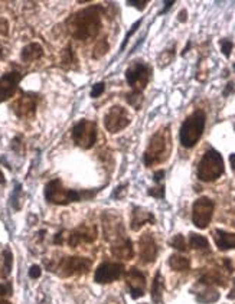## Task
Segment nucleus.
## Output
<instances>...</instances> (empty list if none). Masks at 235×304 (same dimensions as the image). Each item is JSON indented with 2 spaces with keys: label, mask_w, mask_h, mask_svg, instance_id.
<instances>
[{
  "label": "nucleus",
  "mask_w": 235,
  "mask_h": 304,
  "mask_svg": "<svg viewBox=\"0 0 235 304\" xmlns=\"http://www.w3.org/2000/svg\"><path fill=\"white\" fill-rule=\"evenodd\" d=\"M101 13L102 8L90 6L72 15L71 19L68 21L72 36L80 41L97 38L98 32L101 29Z\"/></svg>",
  "instance_id": "f257e3e1"
},
{
  "label": "nucleus",
  "mask_w": 235,
  "mask_h": 304,
  "mask_svg": "<svg viewBox=\"0 0 235 304\" xmlns=\"http://www.w3.org/2000/svg\"><path fill=\"white\" fill-rule=\"evenodd\" d=\"M169 152H170V132L169 127H164L152 136L147 150L144 152V164L150 167L154 163H162L167 159Z\"/></svg>",
  "instance_id": "f03ea898"
},
{
  "label": "nucleus",
  "mask_w": 235,
  "mask_h": 304,
  "mask_svg": "<svg viewBox=\"0 0 235 304\" xmlns=\"http://www.w3.org/2000/svg\"><path fill=\"white\" fill-rule=\"evenodd\" d=\"M97 192H77L71 189H65L60 179L51 180L45 186V198L49 203L55 205H68L71 202H80L82 199L94 198Z\"/></svg>",
  "instance_id": "7ed1b4c3"
},
{
  "label": "nucleus",
  "mask_w": 235,
  "mask_h": 304,
  "mask_svg": "<svg viewBox=\"0 0 235 304\" xmlns=\"http://www.w3.org/2000/svg\"><path fill=\"white\" fill-rule=\"evenodd\" d=\"M205 123H206V114L202 110H196L185 120L179 132V139L184 147L191 149L199 142L205 130Z\"/></svg>",
  "instance_id": "20e7f679"
},
{
  "label": "nucleus",
  "mask_w": 235,
  "mask_h": 304,
  "mask_svg": "<svg viewBox=\"0 0 235 304\" xmlns=\"http://www.w3.org/2000/svg\"><path fill=\"white\" fill-rule=\"evenodd\" d=\"M224 159L215 149H209L198 164V177L202 182H214L224 173Z\"/></svg>",
  "instance_id": "39448f33"
},
{
  "label": "nucleus",
  "mask_w": 235,
  "mask_h": 304,
  "mask_svg": "<svg viewBox=\"0 0 235 304\" xmlns=\"http://www.w3.org/2000/svg\"><path fill=\"white\" fill-rule=\"evenodd\" d=\"M97 136H98L97 126H95V123L90 121V120H81L72 129L74 143L77 146H80L81 149H91L97 142Z\"/></svg>",
  "instance_id": "423d86ee"
},
{
  "label": "nucleus",
  "mask_w": 235,
  "mask_h": 304,
  "mask_svg": "<svg viewBox=\"0 0 235 304\" xmlns=\"http://www.w3.org/2000/svg\"><path fill=\"white\" fill-rule=\"evenodd\" d=\"M214 202L209 198H199L198 201H195L194 208H192V221L194 225L199 229L208 228V225L211 223L212 215H214Z\"/></svg>",
  "instance_id": "0eeeda50"
},
{
  "label": "nucleus",
  "mask_w": 235,
  "mask_h": 304,
  "mask_svg": "<svg viewBox=\"0 0 235 304\" xmlns=\"http://www.w3.org/2000/svg\"><path fill=\"white\" fill-rule=\"evenodd\" d=\"M130 115L127 110L124 107L120 105H114L111 107L107 114L104 115V126L107 129V132L115 134V133H120L122 130H124L129 124H130Z\"/></svg>",
  "instance_id": "6e6552de"
},
{
  "label": "nucleus",
  "mask_w": 235,
  "mask_h": 304,
  "mask_svg": "<svg viewBox=\"0 0 235 304\" xmlns=\"http://www.w3.org/2000/svg\"><path fill=\"white\" fill-rule=\"evenodd\" d=\"M149 78H150V68L142 62H136L130 65L126 71V80L136 91H143L149 82Z\"/></svg>",
  "instance_id": "1a4fd4ad"
},
{
  "label": "nucleus",
  "mask_w": 235,
  "mask_h": 304,
  "mask_svg": "<svg viewBox=\"0 0 235 304\" xmlns=\"http://www.w3.org/2000/svg\"><path fill=\"white\" fill-rule=\"evenodd\" d=\"M102 233L107 241H120L124 235L123 221L114 212H105L102 215Z\"/></svg>",
  "instance_id": "9d476101"
},
{
  "label": "nucleus",
  "mask_w": 235,
  "mask_h": 304,
  "mask_svg": "<svg viewBox=\"0 0 235 304\" xmlns=\"http://www.w3.org/2000/svg\"><path fill=\"white\" fill-rule=\"evenodd\" d=\"M124 274V265L120 263L101 264L94 274V280L98 284H108L119 280Z\"/></svg>",
  "instance_id": "9b49d317"
},
{
  "label": "nucleus",
  "mask_w": 235,
  "mask_h": 304,
  "mask_svg": "<svg viewBox=\"0 0 235 304\" xmlns=\"http://www.w3.org/2000/svg\"><path fill=\"white\" fill-rule=\"evenodd\" d=\"M91 267V260L84 257H68L60 264V274L62 277H70L74 274L87 273Z\"/></svg>",
  "instance_id": "f8f14e48"
},
{
  "label": "nucleus",
  "mask_w": 235,
  "mask_h": 304,
  "mask_svg": "<svg viewBox=\"0 0 235 304\" xmlns=\"http://www.w3.org/2000/svg\"><path fill=\"white\" fill-rule=\"evenodd\" d=\"M22 80L21 72H8L0 77V102L6 101L15 95L18 91V85Z\"/></svg>",
  "instance_id": "ddd939ff"
},
{
  "label": "nucleus",
  "mask_w": 235,
  "mask_h": 304,
  "mask_svg": "<svg viewBox=\"0 0 235 304\" xmlns=\"http://www.w3.org/2000/svg\"><path fill=\"white\" fill-rule=\"evenodd\" d=\"M127 285L130 288V293L133 298H140L144 295V288H146V277L142 271L137 268H130L126 274Z\"/></svg>",
  "instance_id": "4468645a"
},
{
  "label": "nucleus",
  "mask_w": 235,
  "mask_h": 304,
  "mask_svg": "<svg viewBox=\"0 0 235 304\" xmlns=\"http://www.w3.org/2000/svg\"><path fill=\"white\" fill-rule=\"evenodd\" d=\"M36 102L38 98L33 94H22V97H19L16 102L13 104V111L16 112L18 117L26 118L31 117L36 111Z\"/></svg>",
  "instance_id": "2eb2a0df"
},
{
  "label": "nucleus",
  "mask_w": 235,
  "mask_h": 304,
  "mask_svg": "<svg viewBox=\"0 0 235 304\" xmlns=\"http://www.w3.org/2000/svg\"><path fill=\"white\" fill-rule=\"evenodd\" d=\"M139 254L144 264L154 263L157 257V245L154 242L152 233H144L139 241Z\"/></svg>",
  "instance_id": "dca6fc26"
},
{
  "label": "nucleus",
  "mask_w": 235,
  "mask_h": 304,
  "mask_svg": "<svg viewBox=\"0 0 235 304\" xmlns=\"http://www.w3.org/2000/svg\"><path fill=\"white\" fill-rule=\"evenodd\" d=\"M144 223H154L153 213L146 211L144 208L136 206L133 212H132V225H130V228L133 231H139Z\"/></svg>",
  "instance_id": "f3484780"
},
{
  "label": "nucleus",
  "mask_w": 235,
  "mask_h": 304,
  "mask_svg": "<svg viewBox=\"0 0 235 304\" xmlns=\"http://www.w3.org/2000/svg\"><path fill=\"white\" fill-rule=\"evenodd\" d=\"M97 238V231L95 228H81V229H77V231H72L70 235V239L68 244L71 247H77L80 242H92L94 239Z\"/></svg>",
  "instance_id": "a211bd4d"
},
{
  "label": "nucleus",
  "mask_w": 235,
  "mask_h": 304,
  "mask_svg": "<svg viewBox=\"0 0 235 304\" xmlns=\"http://www.w3.org/2000/svg\"><path fill=\"white\" fill-rule=\"evenodd\" d=\"M214 239L219 251H228L235 248V233L216 229L214 231Z\"/></svg>",
  "instance_id": "6ab92c4d"
},
{
  "label": "nucleus",
  "mask_w": 235,
  "mask_h": 304,
  "mask_svg": "<svg viewBox=\"0 0 235 304\" xmlns=\"http://www.w3.org/2000/svg\"><path fill=\"white\" fill-rule=\"evenodd\" d=\"M111 254L117 258H123V260H132L134 255L133 244L130 239H120L117 244H114L111 247Z\"/></svg>",
  "instance_id": "aec40b11"
},
{
  "label": "nucleus",
  "mask_w": 235,
  "mask_h": 304,
  "mask_svg": "<svg viewBox=\"0 0 235 304\" xmlns=\"http://www.w3.org/2000/svg\"><path fill=\"white\" fill-rule=\"evenodd\" d=\"M42 55H43V48H42L39 43H35V42H33V43L26 45V46L22 49L21 58L23 62H32L42 58Z\"/></svg>",
  "instance_id": "412c9836"
},
{
  "label": "nucleus",
  "mask_w": 235,
  "mask_h": 304,
  "mask_svg": "<svg viewBox=\"0 0 235 304\" xmlns=\"http://www.w3.org/2000/svg\"><path fill=\"white\" fill-rule=\"evenodd\" d=\"M169 265L173 271H188L191 263L189 260L184 257V255H179V254H173L170 258H169Z\"/></svg>",
  "instance_id": "4be33fe9"
},
{
  "label": "nucleus",
  "mask_w": 235,
  "mask_h": 304,
  "mask_svg": "<svg viewBox=\"0 0 235 304\" xmlns=\"http://www.w3.org/2000/svg\"><path fill=\"white\" fill-rule=\"evenodd\" d=\"M163 295V278L162 274L157 273L154 275L153 285H152V300L154 303H160Z\"/></svg>",
  "instance_id": "5701e85b"
},
{
  "label": "nucleus",
  "mask_w": 235,
  "mask_h": 304,
  "mask_svg": "<svg viewBox=\"0 0 235 304\" xmlns=\"http://www.w3.org/2000/svg\"><path fill=\"white\" fill-rule=\"evenodd\" d=\"M196 300H198L199 303L204 304L215 303V301L219 300V293H218L215 288H212V287H208L206 290L196 294Z\"/></svg>",
  "instance_id": "b1692460"
},
{
  "label": "nucleus",
  "mask_w": 235,
  "mask_h": 304,
  "mask_svg": "<svg viewBox=\"0 0 235 304\" xmlns=\"http://www.w3.org/2000/svg\"><path fill=\"white\" fill-rule=\"evenodd\" d=\"M189 245L194 248V250H208L209 248V242L208 239L199 235V233H191L189 236Z\"/></svg>",
  "instance_id": "393cba45"
},
{
  "label": "nucleus",
  "mask_w": 235,
  "mask_h": 304,
  "mask_svg": "<svg viewBox=\"0 0 235 304\" xmlns=\"http://www.w3.org/2000/svg\"><path fill=\"white\" fill-rule=\"evenodd\" d=\"M143 100L144 98H143V94H142V91H136V90H133V91L127 94V102H129L132 107H134L136 110H139V108L142 107Z\"/></svg>",
  "instance_id": "a878e982"
},
{
  "label": "nucleus",
  "mask_w": 235,
  "mask_h": 304,
  "mask_svg": "<svg viewBox=\"0 0 235 304\" xmlns=\"http://www.w3.org/2000/svg\"><path fill=\"white\" fill-rule=\"evenodd\" d=\"M201 283L204 284H219V285H225L224 278L218 273H208L205 274L204 277L201 278Z\"/></svg>",
  "instance_id": "bb28decb"
},
{
  "label": "nucleus",
  "mask_w": 235,
  "mask_h": 304,
  "mask_svg": "<svg viewBox=\"0 0 235 304\" xmlns=\"http://www.w3.org/2000/svg\"><path fill=\"white\" fill-rule=\"evenodd\" d=\"M107 52H108V42H107V39H101V41H100L98 43H97V45H95L92 56H94L95 59H98V58L104 56V55H105Z\"/></svg>",
  "instance_id": "cd10ccee"
},
{
  "label": "nucleus",
  "mask_w": 235,
  "mask_h": 304,
  "mask_svg": "<svg viewBox=\"0 0 235 304\" xmlns=\"http://www.w3.org/2000/svg\"><path fill=\"white\" fill-rule=\"evenodd\" d=\"M170 245L173 247L174 250H178V251H186V242H185V238L179 233V235H176L173 236V239L170 241Z\"/></svg>",
  "instance_id": "c85d7f7f"
},
{
  "label": "nucleus",
  "mask_w": 235,
  "mask_h": 304,
  "mask_svg": "<svg viewBox=\"0 0 235 304\" xmlns=\"http://www.w3.org/2000/svg\"><path fill=\"white\" fill-rule=\"evenodd\" d=\"M3 257H5V275H9L12 270V263H13L11 250H5Z\"/></svg>",
  "instance_id": "c756f323"
},
{
  "label": "nucleus",
  "mask_w": 235,
  "mask_h": 304,
  "mask_svg": "<svg viewBox=\"0 0 235 304\" xmlns=\"http://www.w3.org/2000/svg\"><path fill=\"white\" fill-rule=\"evenodd\" d=\"M219 43H221V51H222V53L228 58V56L231 55L232 48H234V43H232L231 41H228V39H222Z\"/></svg>",
  "instance_id": "7c9ffc66"
},
{
  "label": "nucleus",
  "mask_w": 235,
  "mask_h": 304,
  "mask_svg": "<svg viewBox=\"0 0 235 304\" xmlns=\"http://www.w3.org/2000/svg\"><path fill=\"white\" fill-rule=\"evenodd\" d=\"M104 88H105V85H104V82H97L94 87H92L91 90V97L92 98H97V97H100L102 92H104Z\"/></svg>",
  "instance_id": "2f4dec72"
},
{
  "label": "nucleus",
  "mask_w": 235,
  "mask_h": 304,
  "mask_svg": "<svg viewBox=\"0 0 235 304\" xmlns=\"http://www.w3.org/2000/svg\"><path fill=\"white\" fill-rule=\"evenodd\" d=\"M149 195H150V196H153V198H159V199H162V198H164V188L163 186H159V188H152V189H149Z\"/></svg>",
  "instance_id": "473e14b6"
},
{
  "label": "nucleus",
  "mask_w": 235,
  "mask_h": 304,
  "mask_svg": "<svg viewBox=\"0 0 235 304\" xmlns=\"http://www.w3.org/2000/svg\"><path fill=\"white\" fill-rule=\"evenodd\" d=\"M140 25H142V19H139V21L136 22V23H134L133 26H132V29H130V32H129V33H127V36H126V41H124V42H123V45H122V51H123L124 46H126V43H127V42H129V39H130V38H132V35H133L134 32L137 31V28H139V26H140Z\"/></svg>",
  "instance_id": "72a5a7b5"
},
{
  "label": "nucleus",
  "mask_w": 235,
  "mask_h": 304,
  "mask_svg": "<svg viewBox=\"0 0 235 304\" xmlns=\"http://www.w3.org/2000/svg\"><path fill=\"white\" fill-rule=\"evenodd\" d=\"M42 274V270L39 265H32L31 268H29V277L33 278V280H36V278H39Z\"/></svg>",
  "instance_id": "f704fd0d"
},
{
  "label": "nucleus",
  "mask_w": 235,
  "mask_h": 304,
  "mask_svg": "<svg viewBox=\"0 0 235 304\" xmlns=\"http://www.w3.org/2000/svg\"><path fill=\"white\" fill-rule=\"evenodd\" d=\"M130 6H134V8H137L139 11H143V9H146V6H147V0H136V2H133V0H129L127 2Z\"/></svg>",
  "instance_id": "c9c22d12"
},
{
  "label": "nucleus",
  "mask_w": 235,
  "mask_h": 304,
  "mask_svg": "<svg viewBox=\"0 0 235 304\" xmlns=\"http://www.w3.org/2000/svg\"><path fill=\"white\" fill-rule=\"evenodd\" d=\"M164 176V172L163 170H159V172L154 173V182H160L162 179H163Z\"/></svg>",
  "instance_id": "e433bc0d"
},
{
  "label": "nucleus",
  "mask_w": 235,
  "mask_h": 304,
  "mask_svg": "<svg viewBox=\"0 0 235 304\" xmlns=\"http://www.w3.org/2000/svg\"><path fill=\"white\" fill-rule=\"evenodd\" d=\"M228 298H229V300H234L235 301V278H234V281H232V288H231V293L228 294Z\"/></svg>",
  "instance_id": "4c0bfd02"
},
{
  "label": "nucleus",
  "mask_w": 235,
  "mask_h": 304,
  "mask_svg": "<svg viewBox=\"0 0 235 304\" xmlns=\"http://www.w3.org/2000/svg\"><path fill=\"white\" fill-rule=\"evenodd\" d=\"M173 5H174V2H164V9L162 11V13H166V12L169 11V9L173 6Z\"/></svg>",
  "instance_id": "58836bf2"
},
{
  "label": "nucleus",
  "mask_w": 235,
  "mask_h": 304,
  "mask_svg": "<svg viewBox=\"0 0 235 304\" xmlns=\"http://www.w3.org/2000/svg\"><path fill=\"white\" fill-rule=\"evenodd\" d=\"M224 264H225V267L228 268V271H229V273H232V271H234V267H232V264H231L229 260H224Z\"/></svg>",
  "instance_id": "ea45409f"
},
{
  "label": "nucleus",
  "mask_w": 235,
  "mask_h": 304,
  "mask_svg": "<svg viewBox=\"0 0 235 304\" xmlns=\"http://www.w3.org/2000/svg\"><path fill=\"white\" fill-rule=\"evenodd\" d=\"M186 15H188V12L186 11L181 12V13H179V21L186 22V19H188V18H186Z\"/></svg>",
  "instance_id": "a19ab883"
},
{
  "label": "nucleus",
  "mask_w": 235,
  "mask_h": 304,
  "mask_svg": "<svg viewBox=\"0 0 235 304\" xmlns=\"http://www.w3.org/2000/svg\"><path fill=\"white\" fill-rule=\"evenodd\" d=\"M6 293H8V288H6V285L0 284V295H5Z\"/></svg>",
  "instance_id": "79ce46f5"
},
{
  "label": "nucleus",
  "mask_w": 235,
  "mask_h": 304,
  "mask_svg": "<svg viewBox=\"0 0 235 304\" xmlns=\"http://www.w3.org/2000/svg\"><path fill=\"white\" fill-rule=\"evenodd\" d=\"M229 163H231L232 169L235 170V153H234V154H231V156H229Z\"/></svg>",
  "instance_id": "37998d69"
},
{
  "label": "nucleus",
  "mask_w": 235,
  "mask_h": 304,
  "mask_svg": "<svg viewBox=\"0 0 235 304\" xmlns=\"http://www.w3.org/2000/svg\"><path fill=\"white\" fill-rule=\"evenodd\" d=\"M5 183H6V180H5V174L0 170V185H5Z\"/></svg>",
  "instance_id": "c03bdc74"
},
{
  "label": "nucleus",
  "mask_w": 235,
  "mask_h": 304,
  "mask_svg": "<svg viewBox=\"0 0 235 304\" xmlns=\"http://www.w3.org/2000/svg\"><path fill=\"white\" fill-rule=\"evenodd\" d=\"M234 130H235V124H234Z\"/></svg>",
  "instance_id": "a18cd8bd"
},
{
  "label": "nucleus",
  "mask_w": 235,
  "mask_h": 304,
  "mask_svg": "<svg viewBox=\"0 0 235 304\" xmlns=\"http://www.w3.org/2000/svg\"><path fill=\"white\" fill-rule=\"evenodd\" d=\"M234 68H235V65H234Z\"/></svg>",
  "instance_id": "49530a36"
}]
</instances>
